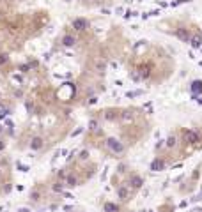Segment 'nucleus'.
Listing matches in <instances>:
<instances>
[{
    "mask_svg": "<svg viewBox=\"0 0 202 212\" xmlns=\"http://www.w3.org/2000/svg\"><path fill=\"white\" fill-rule=\"evenodd\" d=\"M115 196H117V202L128 203L133 198V191L128 184H119V186H115Z\"/></svg>",
    "mask_w": 202,
    "mask_h": 212,
    "instance_id": "f257e3e1",
    "label": "nucleus"
},
{
    "mask_svg": "<svg viewBox=\"0 0 202 212\" xmlns=\"http://www.w3.org/2000/svg\"><path fill=\"white\" fill-rule=\"evenodd\" d=\"M183 140L186 141V143L195 145V147H201L202 145L201 135H199V131H195V129H183Z\"/></svg>",
    "mask_w": 202,
    "mask_h": 212,
    "instance_id": "f03ea898",
    "label": "nucleus"
},
{
    "mask_svg": "<svg viewBox=\"0 0 202 212\" xmlns=\"http://www.w3.org/2000/svg\"><path fill=\"white\" fill-rule=\"evenodd\" d=\"M106 147H108V150H110L112 154H115V156H121V154L126 152V145L121 140H117V138H108V140H106Z\"/></svg>",
    "mask_w": 202,
    "mask_h": 212,
    "instance_id": "7ed1b4c3",
    "label": "nucleus"
},
{
    "mask_svg": "<svg viewBox=\"0 0 202 212\" xmlns=\"http://www.w3.org/2000/svg\"><path fill=\"white\" fill-rule=\"evenodd\" d=\"M145 182H144V178L138 175V173H130V178H128V186L131 187V191H138V189H142V186H144Z\"/></svg>",
    "mask_w": 202,
    "mask_h": 212,
    "instance_id": "20e7f679",
    "label": "nucleus"
},
{
    "mask_svg": "<svg viewBox=\"0 0 202 212\" xmlns=\"http://www.w3.org/2000/svg\"><path fill=\"white\" fill-rule=\"evenodd\" d=\"M73 27H74L76 32H85V30L91 27V23H89V20H85V18H74V20H73Z\"/></svg>",
    "mask_w": 202,
    "mask_h": 212,
    "instance_id": "39448f33",
    "label": "nucleus"
},
{
    "mask_svg": "<svg viewBox=\"0 0 202 212\" xmlns=\"http://www.w3.org/2000/svg\"><path fill=\"white\" fill-rule=\"evenodd\" d=\"M29 147L32 148L34 152H37V150H41V148L44 147V140H43L41 136H34L32 140H30V143H29Z\"/></svg>",
    "mask_w": 202,
    "mask_h": 212,
    "instance_id": "423d86ee",
    "label": "nucleus"
},
{
    "mask_svg": "<svg viewBox=\"0 0 202 212\" xmlns=\"http://www.w3.org/2000/svg\"><path fill=\"white\" fill-rule=\"evenodd\" d=\"M64 184H66V187H76V186H80V178L74 173H67V177L64 178Z\"/></svg>",
    "mask_w": 202,
    "mask_h": 212,
    "instance_id": "0eeeda50",
    "label": "nucleus"
},
{
    "mask_svg": "<svg viewBox=\"0 0 202 212\" xmlns=\"http://www.w3.org/2000/svg\"><path fill=\"white\" fill-rule=\"evenodd\" d=\"M103 212H121V205L117 202H105L103 203Z\"/></svg>",
    "mask_w": 202,
    "mask_h": 212,
    "instance_id": "6e6552de",
    "label": "nucleus"
},
{
    "mask_svg": "<svg viewBox=\"0 0 202 212\" xmlns=\"http://www.w3.org/2000/svg\"><path fill=\"white\" fill-rule=\"evenodd\" d=\"M163 168H165V159L158 156V157L151 163V170H153V172H160V170H163Z\"/></svg>",
    "mask_w": 202,
    "mask_h": 212,
    "instance_id": "1a4fd4ad",
    "label": "nucleus"
},
{
    "mask_svg": "<svg viewBox=\"0 0 202 212\" xmlns=\"http://www.w3.org/2000/svg\"><path fill=\"white\" fill-rule=\"evenodd\" d=\"M60 44L62 46H66V48H71V46H74L76 44V37L71 34H66L62 39H60Z\"/></svg>",
    "mask_w": 202,
    "mask_h": 212,
    "instance_id": "9d476101",
    "label": "nucleus"
},
{
    "mask_svg": "<svg viewBox=\"0 0 202 212\" xmlns=\"http://www.w3.org/2000/svg\"><path fill=\"white\" fill-rule=\"evenodd\" d=\"M64 187H66V184H64L62 180H57V182L52 184V191L57 193V194H62V193H64Z\"/></svg>",
    "mask_w": 202,
    "mask_h": 212,
    "instance_id": "9b49d317",
    "label": "nucleus"
},
{
    "mask_svg": "<svg viewBox=\"0 0 202 212\" xmlns=\"http://www.w3.org/2000/svg\"><path fill=\"white\" fill-rule=\"evenodd\" d=\"M190 44H192L193 48H199V46H201V44H202V34H201V32H197L195 35H192Z\"/></svg>",
    "mask_w": 202,
    "mask_h": 212,
    "instance_id": "f8f14e48",
    "label": "nucleus"
},
{
    "mask_svg": "<svg viewBox=\"0 0 202 212\" xmlns=\"http://www.w3.org/2000/svg\"><path fill=\"white\" fill-rule=\"evenodd\" d=\"M92 67H94V71H96V72H105L106 64H105V60H103V58H98V60L94 62V66H92Z\"/></svg>",
    "mask_w": 202,
    "mask_h": 212,
    "instance_id": "ddd939ff",
    "label": "nucleus"
},
{
    "mask_svg": "<svg viewBox=\"0 0 202 212\" xmlns=\"http://www.w3.org/2000/svg\"><path fill=\"white\" fill-rule=\"evenodd\" d=\"M41 191H39V187H35L34 191H30V202H39L41 200Z\"/></svg>",
    "mask_w": 202,
    "mask_h": 212,
    "instance_id": "4468645a",
    "label": "nucleus"
},
{
    "mask_svg": "<svg viewBox=\"0 0 202 212\" xmlns=\"http://www.w3.org/2000/svg\"><path fill=\"white\" fill-rule=\"evenodd\" d=\"M190 88H192V92H193V94H199V92H202V81H193Z\"/></svg>",
    "mask_w": 202,
    "mask_h": 212,
    "instance_id": "2eb2a0df",
    "label": "nucleus"
},
{
    "mask_svg": "<svg viewBox=\"0 0 202 212\" xmlns=\"http://www.w3.org/2000/svg\"><path fill=\"white\" fill-rule=\"evenodd\" d=\"M126 170H128V164H126V163H121V164L117 166V173H126Z\"/></svg>",
    "mask_w": 202,
    "mask_h": 212,
    "instance_id": "dca6fc26",
    "label": "nucleus"
},
{
    "mask_svg": "<svg viewBox=\"0 0 202 212\" xmlns=\"http://www.w3.org/2000/svg\"><path fill=\"white\" fill-rule=\"evenodd\" d=\"M174 145H175V136H174V135H170V136H168V140H167V147H168V148H172Z\"/></svg>",
    "mask_w": 202,
    "mask_h": 212,
    "instance_id": "f3484780",
    "label": "nucleus"
},
{
    "mask_svg": "<svg viewBox=\"0 0 202 212\" xmlns=\"http://www.w3.org/2000/svg\"><path fill=\"white\" fill-rule=\"evenodd\" d=\"M89 159V150H82L80 152V161H87Z\"/></svg>",
    "mask_w": 202,
    "mask_h": 212,
    "instance_id": "a211bd4d",
    "label": "nucleus"
},
{
    "mask_svg": "<svg viewBox=\"0 0 202 212\" xmlns=\"http://www.w3.org/2000/svg\"><path fill=\"white\" fill-rule=\"evenodd\" d=\"M7 62V55H0V66Z\"/></svg>",
    "mask_w": 202,
    "mask_h": 212,
    "instance_id": "6ab92c4d",
    "label": "nucleus"
},
{
    "mask_svg": "<svg viewBox=\"0 0 202 212\" xmlns=\"http://www.w3.org/2000/svg\"><path fill=\"white\" fill-rule=\"evenodd\" d=\"M18 212H32V211H30V209H27V207H20V209H18Z\"/></svg>",
    "mask_w": 202,
    "mask_h": 212,
    "instance_id": "aec40b11",
    "label": "nucleus"
},
{
    "mask_svg": "<svg viewBox=\"0 0 202 212\" xmlns=\"http://www.w3.org/2000/svg\"><path fill=\"white\" fill-rule=\"evenodd\" d=\"M62 196L67 198V200H73V194H69V193H62Z\"/></svg>",
    "mask_w": 202,
    "mask_h": 212,
    "instance_id": "412c9836",
    "label": "nucleus"
},
{
    "mask_svg": "<svg viewBox=\"0 0 202 212\" xmlns=\"http://www.w3.org/2000/svg\"><path fill=\"white\" fill-rule=\"evenodd\" d=\"M4 148H5V141H2V140H0V152H2Z\"/></svg>",
    "mask_w": 202,
    "mask_h": 212,
    "instance_id": "4be33fe9",
    "label": "nucleus"
},
{
    "mask_svg": "<svg viewBox=\"0 0 202 212\" xmlns=\"http://www.w3.org/2000/svg\"><path fill=\"white\" fill-rule=\"evenodd\" d=\"M192 212H202V209H199V207H197V209H193Z\"/></svg>",
    "mask_w": 202,
    "mask_h": 212,
    "instance_id": "5701e85b",
    "label": "nucleus"
},
{
    "mask_svg": "<svg viewBox=\"0 0 202 212\" xmlns=\"http://www.w3.org/2000/svg\"><path fill=\"white\" fill-rule=\"evenodd\" d=\"M2 131H4V127H2V126H0V133H2Z\"/></svg>",
    "mask_w": 202,
    "mask_h": 212,
    "instance_id": "b1692460",
    "label": "nucleus"
},
{
    "mask_svg": "<svg viewBox=\"0 0 202 212\" xmlns=\"http://www.w3.org/2000/svg\"><path fill=\"white\" fill-rule=\"evenodd\" d=\"M149 212H154V211H149Z\"/></svg>",
    "mask_w": 202,
    "mask_h": 212,
    "instance_id": "393cba45",
    "label": "nucleus"
},
{
    "mask_svg": "<svg viewBox=\"0 0 202 212\" xmlns=\"http://www.w3.org/2000/svg\"><path fill=\"white\" fill-rule=\"evenodd\" d=\"M82 212H83V211H82Z\"/></svg>",
    "mask_w": 202,
    "mask_h": 212,
    "instance_id": "a878e982",
    "label": "nucleus"
}]
</instances>
